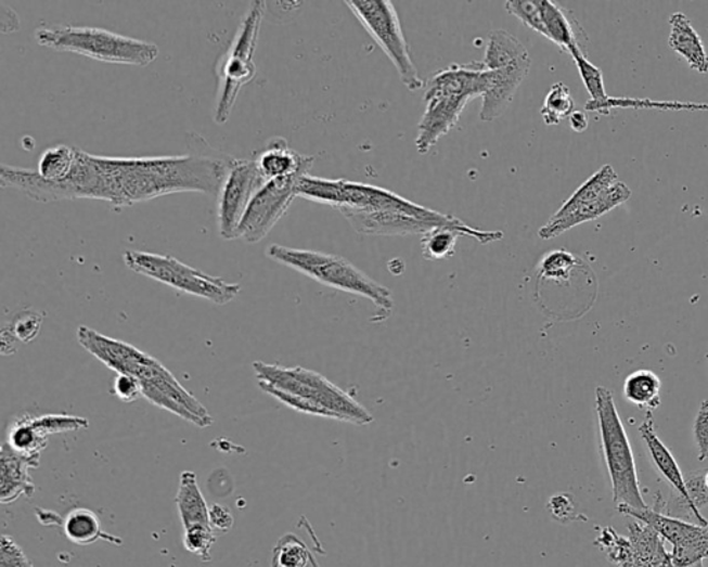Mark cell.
<instances>
[{
	"label": "cell",
	"mask_w": 708,
	"mask_h": 567,
	"mask_svg": "<svg viewBox=\"0 0 708 567\" xmlns=\"http://www.w3.org/2000/svg\"><path fill=\"white\" fill-rule=\"evenodd\" d=\"M228 160L199 154L102 157L78 149L73 172L63 182H44L37 170L2 165L0 185L16 189L37 203L98 199L119 209L175 193L219 194Z\"/></svg>",
	"instance_id": "cell-1"
},
{
	"label": "cell",
	"mask_w": 708,
	"mask_h": 567,
	"mask_svg": "<svg viewBox=\"0 0 708 567\" xmlns=\"http://www.w3.org/2000/svg\"><path fill=\"white\" fill-rule=\"evenodd\" d=\"M77 336L80 346L102 361L105 368L117 374L134 376L142 385L144 398L157 408L167 410L198 428H208L214 424V416L205 405L153 356L124 340L100 334L87 325H80Z\"/></svg>",
	"instance_id": "cell-2"
},
{
	"label": "cell",
	"mask_w": 708,
	"mask_h": 567,
	"mask_svg": "<svg viewBox=\"0 0 708 567\" xmlns=\"http://www.w3.org/2000/svg\"><path fill=\"white\" fill-rule=\"evenodd\" d=\"M259 388L299 413L370 425L374 416L360 401L324 375L304 368H284L255 361Z\"/></svg>",
	"instance_id": "cell-3"
},
{
	"label": "cell",
	"mask_w": 708,
	"mask_h": 567,
	"mask_svg": "<svg viewBox=\"0 0 708 567\" xmlns=\"http://www.w3.org/2000/svg\"><path fill=\"white\" fill-rule=\"evenodd\" d=\"M490 85V72L481 62L451 64L432 75L425 83V113L416 130L415 149L425 155L456 127L469 100L484 98Z\"/></svg>",
	"instance_id": "cell-4"
},
{
	"label": "cell",
	"mask_w": 708,
	"mask_h": 567,
	"mask_svg": "<svg viewBox=\"0 0 708 567\" xmlns=\"http://www.w3.org/2000/svg\"><path fill=\"white\" fill-rule=\"evenodd\" d=\"M266 255L274 262L308 275L326 287L363 296L371 300L376 308V313L371 319L374 323H383L394 312L395 302L390 291L361 272L343 256L320 253V250L284 247L279 244H271L266 249Z\"/></svg>",
	"instance_id": "cell-5"
},
{
	"label": "cell",
	"mask_w": 708,
	"mask_h": 567,
	"mask_svg": "<svg viewBox=\"0 0 708 567\" xmlns=\"http://www.w3.org/2000/svg\"><path fill=\"white\" fill-rule=\"evenodd\" d=\"M35 40L42 48L75 53L108 64L147 67L159 56V49L155 43L98 27L42 25L35 31Z\"/></svg>",
	"instance_id": "cell-6"
},
{
	"label": "cell",
	"mask_w": 708,
	"mask_h": 567,
	"mask_svg": "<svg viewBox=\"0 0 708 567\" xmlns=\"http://www.w3.org/2000/svg\"><path fill=\"white\" fill-rule=\"evenodd\" d=\"M595 410L600 426L601 451L609 474L613 503L632 510H647L638 478L634 453L616 408L615 396L605 386L595 389Z\"/></svg>",
	"instance_id": "cell-7"
},
{
	"label": "cell",
	"mask_w": 708,
	"mask_h": 567,
	"mask_svg": "<svg viewBox=\"0 0 708 567\" xmlns=\"http://www.w3.org/2000/svg\"><path fill=\"white\" fill-rule=\"evenodd\" d=\"M265 13L266 3L262 0L250 2L233 42L216 65L218 94H216L214 120L218 125L228 123L241 89L255 78L254 56Z\"/></svg>",
	"instance_id": "cell-8"
},
{
	"label": "cell",
	"mask_w": 708,
	"mask_h": 567,
	"mask_svg": "<svg viewBox=\"0 0 708 567\" xmlns=\"http://www.w3.org/2000/svg\"><path fill=\"white\" fill-rule=\"evenodd\" d=\"M124 262L134 273L219 306L233 302L241 291L240 284L204 273L169 255L132 249L124 254Z\"/></svg>",
	"instance_id": "cell-9"
},
{
	"label": "cell",
	"mask_w": 708,
	"mask_h": 567,
	"mask_svg": "<svg viewBox=\"0 0 708 567\" xmlns=\"http://www.w3.org/2000/svg\"><path fill=\"white\" fill-rule=\"evenodd\" d=\"M345 3L395 65L401 83L411 92L424 88L394 3L388 0H350Z\"/></svg>",
	"instance_id": "cell-10"
},
{
	"label": "cell",
	"mask_w": 708,
	"mask_h": 567,
	"mask_svg": "<svg viewBox=\"0 0 708 567\" xmlns=\"http://www.w3.org/2000/svg\"><path fill=\"white\" fill-rule=\"evenodd\" d=\"M265 183L256 168L255 159L229 157L228 170L218 194L220 237L228 241L237 239L239 228L248 205Z\"/></svg>",
	"instance_id": "cell-11"
},
{
	"label": "cell",
	"mask_w": 708,
	"mask_h": 567,
	"mask_svg": "<svg viewBox=\"0 0 708 567\" xmlns=\"http://www.w3.org/2000/svg\"><path fill=\"white\" fill-rule=\"evenodd\" d=\"M622 515L630 516L641 524L651 526L662 540L669 541L672 564L675 567H690L708 559V525L701 526L677 518H670L661 512L651 508L632 510L617 506Z\"/></svg>",
	"instance_id": "cell-12"
},
{
	"label": "cell",
	"mask_w": 708,
	"mask_h": 567,
	"mask_svg": "<svg viewBox=\"0 0 708 567\" xmlns=\"http://www.w3.org/2000/svg\"><path fill=\"white\" fill-rule=\"evenodd\" d=\"M300 178L302 177L266 182L250 201L240 224L237 239L248 244L260 243L287 214L294 199L298 197L296 185Z\"/></svg>",
	"instance_id": "cell-13"
},
{
	"label": "cell",
	"mask_w": 708,
	"mask_h": 567,
	"mask_svg": "<svg viewBox=\"0 0 708 567\" xmlns=\"http://www.w3.org/2000/svg\"><path fill=\"white\" fill-rule=\"evenodd\" d=\"M89 428V421L82 416L67 414L18 416L10 424L7 443L17 453L40 456L48 448L49 436Z\"/></svg>",
	"instance_id": "cell-14"
},
{
	"label": "cell",
	"mask_w": 708,
	"mask_h": 567,
	"mask_svg": "<svg viewBox=\"0 0 708 567\" xmlns=\"http://www.w3.org/2000/svg\"><path fill=\"white\" fill-rule=\"evenodd\" d=\"M631 194L629 185L619 180L600 198L582 205V207L575 209L574 212L561 216V218L552 216L549 222L539 230V237L541 240H552L564 234L567 230L576 228V225L601 218V216L627 203L631 198Z\"/></svg>",
	"instance_id": "cell-15"
},
{
	"label": "cell",
	"mask_w": 708,
	"mask_h": 567,
	"mask_svg": "<svg viewBox=\"0 0 708 567\" xmlns=\"http://www.w3.org/2000/svg\"><path fill=\"white\" fill-rule=\"evenodd\" d=\"M638 430H640L642 440L645 441L647 453H649L655 468L660 472L662 478L669 481L671 490L677 491L682 497V500L691 506L693 514L696 516L697 524L707 526L708 519L703 516L700 510H697L691 503L690 497H687L684 472L678 465L675 456L672 455L669 448L662 443L659 435L656 434L655 416H653V413H646L644 423L640 425Z\"/></svg>",
	"instance_id": "cell-16"
},
{
	"label": "cell",
	"mask_w": 708,
	"mask_h": 567,
	"mask_svg": "<svg viewBox=\"0 0 708 567\" xmlns=\"http://www.w3.org/2000/svg\"><path fill=\"white\" fill-rule=\"evenodd\" d=\"M531 59L520 60L510 67L490 72L489 89L484 94V104L480 108V119L484 123H491L500 118L510 107L514 100L517 89L524 83L527 75L530 73Z\"/></svg>",
	"instance_id": "cell-17"
},
{
	"label": "cell",
	"mask_w": 708,
	"mask_h": 567,
	"mask_svg": "<svg viewBox=\"0 0 708 567\" xmlns=\"http://www.w3.org/2000/svg\"><path fill=\"white\" fill-rule=\"evenodd\" d=\"M40 456H28L17 453L4 441L0 449V501L12 504L27 497L31 499L35 485L29 476V469H37Z\"/></svg>",
	"instance_id": "cell-18"
},
{
	"label": "cell",
	"mask_w": 708,
	"mask_h": 567,
	"mask_svg": "<svg viewBox=\"0 0 708 567\" xmlns=\"http://www.w3.org/2000/svg\"><path fill=\"white\" fill-rule=\"evenodd\" d=\"M256 168L265 182L305 177L310 173L314 157L296 153L283 138L271 139L255 158Z\"/></svg>",
	"instance_id": "cell-19"
},
{
	"label": "cell",
	"mask_w": 708,
	"mask_h": 567,
	"mask_svg": "<svg viewBox=\"0 0 708 567\" xmlns=\"http://www.w3.org/2000/svg\"><path fill=\"white\" fill-rule=\"evenodd\" d=\"M539 9L542 37L567 53L570 49L581 48L580 38H584L585 34L569 10L552 0H539Z\"/></svg>",
	"instance_id": "cell-20"
},
{
	"label": "cell",
	"mask_w": 708,
	"mask_h": 567,
	"mask_svg": "<svg viewBox=\"0 0 708 567\" xmlns=\"http://www.w3.org/2000/svg\"><path fill=\"white\" fill-rule=\"evenodd\" d=\"M671 50L680 54L693 72L708 73V54L700 35L693 28L691 20L684 13H672L669 20Z\"/></svg>",
	"instance_id": "cell-21"
},
{
	"label": "cell",
	"mask_w": 708,
	"mask_h": 567,
	"mask_svg": "<svg viewBox=\"0 0 708 567\" xmlns=\"http://www.w3.org/2000/svg\"><path fill=\"white\" fill-rule=\"evenodd\" d=\"M176 505H178L184 529L198 525H209V506L204 499L197 476L193 471H183L182 475H180Z\"/></svg>",
	"instance_id": "cell-22"
},
{
	"label": "cell",
	"mask_w": 708,
	"mask_h": 567,
	"mask_svg": "<svg viewBox=\"0 0 708 567\" xmlns=\"http://www.w3.org/2000/svg\"><path fill=\"white\" fill-rule=\"evenodd\" d=\"M64 534L69 541L78 545H89L99 540L107 541L115 545H123L118 537L105 533L102 521L92 510L75 508L64 519Z\"/></svg>",
	"instance_id": "cell-23"
},
{
	"label": "cell",
	"mask_w": 708,
	"mask_h": 567,
	"mask_svg": "<svg viewBox=\"0 0 708 567\" xmlns=\"http://www.w3.org/2000/svg\"><path fill=\"white\" fill-rule=\"evenodd\" d=\"M530 57L525 44L505 29H494L486 43L484 64L487 72L510 67V65Z\"/></svg>",
	"instance_id": "cell-24"
},
{
	"label": "cell",
	"mask_w": 708,
	"mask_h": 567,
	"mask_svg": "<svg viewBox=\"0 0 708 567\" xmlns=\"http://www.w3.org/2000/svg\"><path fill=\"white\" fill-rule=\"evenodd\" d=\"M661 381L651 370H638L627 376L622 385V395L636 409L646 413L660 408Z\"/></svg>",
	"instance_id": "cell-25"
},
{
	"label": "cell",
	"mask_w": 708,
	"mask_h": 567,
	"mask_svg": "<svg viewBox=\"0 0 708 567\" xmlns=\"http://www.w3.org/2000/svg\"><path fill=\"white\" fill-rule=\"evenodd\" d=\"M595 545L602 552H605L607 559L616 567L659 566L653 565L649 560L642 558L634 546H632L629 537L617 534V531L613 528L601 529L600 536L596 537Z\"/></svg>",
	"instance_id": "cell-26"
},
{
	"label": "cell",
	"mask_w": 708,
	"mask_h": 567,
	"mask_svg": "<svg viewBox=\"0 0 708 567\" xmlns=\"http://www.w3.org/2000/svg\"><path fill=\"white\" fill-rule=\"evenodd\" d=\"M619 182V177L613 169L612 165H605L597 172L587 179L584 183L576 190L569 199H566L564 205L555 212V218H561L567 214L574 212L575 209L582 207V205L591 203L604 195L613 184Z\"/></svg>",
	"instance_id": "cell-27"
},
{
	"label": "cell",
	"mask_w": 708,
	"mask_h": 567,
	"mask_svg": "<svg viewBox=\"0 0 708 567\" xmlns=\"http://www.w3.org/2000/svg\"><path fill=\"white\" fill-rule=\"evenodd\" d=\"M77 154L78 149L67 144H57L44 150L38 160L39 178L50 183L63 182L72 175Z\"/></svg>",
	"instance_id": "cell-28"
},
{
	"label": "cell",
	"mask_w": 708,
	"mask_h": 567,
	"mask_svg": "<svg viewBox=\"0 0 708 567\" xmlns=\"http://www.w3.org/2000/svg\"><path fill=\"white\" fill-rule=\"evenodd\" d=\"M569 54L579 69V74L584 83L587 92L590 94V102L585 104L587 112L601 113L602 107L607 103L610 96H607L604 74L601 69L592 64L587 59L582 48H574L569 50Z\"/></svg>",
	"instance_id": "cell-29"
},
{
	"label": "cell",
	"mask_w": 708,
	"mask_h": 567,
	"mask_svg": "<svg viewBox=\"0 0 708 567\" xmlns=\"http://www.w3.org/2000/svg\"><path fill=\"white\" fill-rule=\"evenodd\" d=\"M575 112V99L571 96L570 89L562 82L552 85L541 107V117L544 124L549 127H556L562 120L569 119Z\"/></svg>",
	"instance_id": "cell-30"
},
{
	"label": "cell",
	"mask_w": 708,
	"mask_h": 567,
	"mask_svg": "<svg viewBox=\"0 0 708 567\" xmlns=\"http://www.w3.org/2000/svg\"><path fill=\"white\" fill-rule=\"evenodd\" d=\"M462 237L454 229L440 228L422 235V255L426 260H443L455 255L456 241Z\"/></svg>",
	"instance_id": "cell-31"
},
{
	"label": "cell",
	"mask_w": 708,
	"mask_h": 567,
	"mask_svg": "<svg viewBox=\"0 0 708 567\" xmlns=\"http://www.w3.org/2000/svg\"><path fill=\"white\" fill-rule=\"evenodd\" d=\"M309 564L319 567L311 556L308 546L294 534L280 540L274 551V565L279 567H306Z\"/></svg>",
	"instance_id": "cell-32"
},
{
	"label": "cell",
	"mask_w": 708,
	"mask_h": 567,
	"mask_svg": "<svg viewBox=\"0 0 708 567\" xmlns=\"http://www.w3.org/2000/svg\"><path fill=\"white\" fill-rule=\"evenodd\" d=\"M43 312L34 309H24L14 315L12 323L3 330L2 334L10 336V340L17 339L23 344H31L37 339L44 320Z\"/></svg>",
	"instance_id": "cell-33"
},
{
	"label": "cell",
	"mask_w": 708,
	"mask_h": 567,
	"mask_svg": "<svg viewBox=\"0 0 708 567\" xmlns=\"http://www.w3.org/2000/svg\"><path fill=\"white\" fill-rule=\"evenodd\" d=\"M579 259L567 250H552L542 258L540 263V279L564 283L574 273Z\"/></svg>",
	"instance_id": "cell-34"
},
{
	"label": "cell",
	"mask_w": 708,
	"mask_h": 567,
	"mask_svg": "<svg viewBox=\"0 0 708 567\" xmlns=\"http://www.w3.org/2000/svg\"><path fill=\"white\" fill-rule=\"evenodd\" d=\"M216 543L215 530L209 525L193 526L184 529L183 545L193 555L198 556L203 562L213 560L210 550Z\"/></svg>",
	"instance_id": "cell-35"
},
{
	"label": "cell",
	"mask_w": 708,
	"mask_h": 567,
	"mask_svg": "<svg viewBox=\"0 0 708 567\" xmlns=\"http://www.w3.org/2000/svg\"><path fill=\"white\" fill-rule=\"evenodd\" d=\"M626 108L659 109V112H708V103L657 102L651 99H627Z\"/></svg>",
	"instance_id": "cell-36"
},
{
	"label": "cell",
	"mask_w": 708,
	"mask_h": 567,
	"mask_svg": "<svg viewBox=\"0 0 708 567\" xmlns=\"http://www.w3.org/2000/svg\"><path fill=\"white\" fill-rule=\"evenodd\" d=\"M0 567H34L13 537L2 536L0 540Z\"/></svg>",
	"instance_id": "cell-37"
},
{
	"label": "cell",
	"mask_w": 708,
	"mask_h": 567,
	"mask_svg": "<svg viewBox=\"0 0 708 567\" xmlns=\"http://www.w3.org/2000/svg\"><path fill=\"white\" fill-rule=\"evenodd\" d=\"M705 472L706 469L692 471L685 475L687 497H690L691 503L700 511L708 506V489L705 484Z\"/></svg>",
	"instance_id": "cell-38"
},
{
	"label": "cell",
	"mask_w": 708,
	"mask_h": 567,
	"mask_svg": "<svg viewBox=\"0 0 708 567\" xmlns=\"http://www.w3.org/2000/svg\"><path fill=\"white\" fill-rule=\"evenodd\" d=\"M693 436L697 446V460H708V400L701 401L693 424Z\"/></svg>",
	"instance_id": "cell-39"
},
{
	"label": "cell",
	"mask_w": 708,
	"mask_h": 567,
	"mask_svg": "<svg viewBox=\"0 0 708 567\" xmlns=\"http://www.w3.org/2000/svg\"><path fill=\"white\" fill-rule=\"evenodd\" d=\"M114 395L124 403H133V401L144 398L142 385L132 375L118 374L114 381Z\"/></svg>",
	"instance_id": "cell-40"
},
{
	"label": "cell",
	"mask_w": 708,
	"mask_h": 567,
	"mask_svg": "<svg viewBox=\"0 0 708 567\" xmlns=\"http://www.w3.org/2000/svg\"><path fill=\"white\" fill-rule=\"evenodd\" d=\"M549 510L556 520L564 521V524L579 518V515L576 514L575 501L570 494L561 493L552 497Z\"/></svg>",
	"instance_id": "cell-41"
},
{
	"label": "cell",
	"mask_w": 708,
	"mask_h": 567,
	"mask_svg": "<svg viewBox=\"0 0 708 567\" xmlns=\"http://www.w3.org/2000/svg\"><path fill=\"white\" fill-rule=\"evenodd\" d=\"M209 525L219 533H228L234 525L233 514L226 506L214 504L209 506Z\"/></svg>",
	"instance_id": "cell-42"
},
{
	"label": "cell",
	"mask_w": 708,
	"mask_h": 567,
	"mask_svg": "<svg viewBox=\"0 0 708 567\" xmlns=\"http://www.w3.org/2000/svg\"><path fill=\"white\" fill-rule=\"evenodd\" d=\"M570 128L577 133H582L589 128V115L582 112H575L569 117Z\"/></svg>",
	"instance_id": "cell-43"
},
{
	"label": "cell",
	"mask_w": 708,
	"mask_h": 567,
	"mask_svg": "<svg viewBox=\"0 0 708 567\" xmlns=\"http://www.w3.org/2000/svg\"><path fill=\"white\" fill-rule=\"evenodd\" d=\"M657 567H675V565L672 564L671 556H670L669 559L662 562V564H660V565L657 566Z\"/></svg>",
	"instance_id": "cell-44"
},
{
	"label": "cell",
	"mask_w": 708,
	"mask_h": 567,
	"mask_svg": "<svg viewBox=\"0 0 708 567\" xmlns=\"http://www.w3.org/2000/svg\"><path fill=\"white\" fill-rule=\"evenodd\" d=\"M705 484H706V488L708 489V469H706L705 472Z\"/></svg>",
	"instance_id": "cell-45"
},
{
	"label": "cell",
	"mask_w": 708,
	"mask_h": 567,
	"mask_svg": "<svg viewBox=\"0 0 708 567\" xmlns=\"http://www.w3.org/2000/svg\"><path fill=\"white\" fill-rule=\"evenodd\" d=\"M690 567H705V565H703V562H699V564L692 565Z\"/></svg>",
	"instance_id": "cell-46"
}]
</instances>
